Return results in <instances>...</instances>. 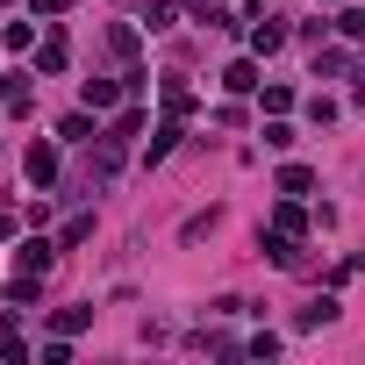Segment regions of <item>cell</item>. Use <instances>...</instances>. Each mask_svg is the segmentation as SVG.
<instances>
[{
  "label": "cell",
  "instance_id": "obj_6",
  "mask_svg": "<svg viewBox=\"0 0 365 365\" xmlns=\"http://www.w3.org/2000/svg\"><path fill=\"white\" fill-rule=\"evenodd\" d=\"M0 8H8V0H0Z\"/></svg>",
  "mask_w": 365,
  "mask_h": 365
},
{
  "label": "cell",
  "instance_id": "obj_1",
  "mask_svg": "<svg viewBox=\"0 0 365 365\" xmlns=\"http://www.w3.org/2000/svg\"><path fill=\"white\" fill-rule=\"evenodd\" d=\"M29 179H36V187L58 179V150H51V143H29Z\"/></svg>",
  "mask_w": 365,
  "mask_h": 365
},
{
  "label": "cell",
  "instance_id": "obj_5",
  "mask_svg": "<svg viewBox=\"0 0 365 365\" xmlns=\"http://www.w3.org/2000/svg\"><path fill=\"white\" fill-rule=\"evenodd\" d=\"M86 108H115V86L108 79H86Z\"/></svg>",
  "mask_w": 365,
  "mask_h": 365
},
{
  "label": "cell",
  "instance_id": "obj_4",
  "mask_svg": "<svg viewBox=\"0 0 365 365\" xmlns=\"http://www.w3.org/2000/svg\"><path fill=\"white\" fill-rule=\"evenodd\" d=\"M51 251H58V244H43V237H36V244H22V272H43V265H51Z\"/></svg>",
  "mask_w": 365,
  "mask_h": 365
},
{
  "label": "cell",
  "instance_id": "obj_3",
  "mask_svg": "<svg viewBox=\"0 0 365 365\" xmlns=\"http://www.w3.org/2000/svg\"><path fill=\"white\" fill-rule=\"evenodd\" d=\"M279 43H287L279 22H258V29H251V51H279Z\"/></svg>",
  "mask_w": 365,
  "mask_h": 365
},
{
  "label": "cell",
  "instance_id": "obj_2",
  "mask_svg": "<svg viewBox=\"0 0 365 365\" xmlns=\"http://www.w3.org/2000/svg\"><path fill=\"white\" fill-rule=\"evenodd\" d=\"M222 86H230V93H251V86H258V65H251V58H237V65L222 72Z\"/></svg>",
  "mask_w": 365,
  "mask_h": 365
}]
</instances>
